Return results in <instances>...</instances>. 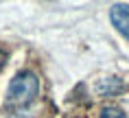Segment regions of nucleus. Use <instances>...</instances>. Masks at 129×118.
Returning a JSON list of instances; mask_svg holds the SVG:
<instances>
[{"label": "nucleus", "instance_id": "1", "mask_svg": "<svg viewBox=\"0 0 129 118\" xmlns=\"http://www.w3.org/2000/svg\"><path fill=\"white\" fill-rule=\"evenodd\" d=\"M40 94V79L33 72H18L7 90V107L11 109H22L31 105Z\"/></svg>", "mask_w": 129, "mask_h": 118}, {"label": "nucleus", "instance_id": "2", "mask_svg": "<svg viewBox=\"0 0 129 118\" xmlns=\"http://www.w3.org/2000/svg\"><path fill=\"white\" fill-rule=\"evenodd\" d=\"M109 18L116 31L129 40V5H114L109 9Z\"/></svg>", "mask_w": 129, "mask_h": 118}, {"label": "nucleus", "instance_id": "3", "mask_svg": "<svg viewBox=\"0 0 129 118\" xmlns=\"http://www.w3.org/2000/svg\"><path fill=\"white\" fill-rule=\"evenodd\" d=\"M101 118H127V114L120 109V107H114V105H109L105 109L101 111Z\"/></svg>", "mask_w": 129, "mask_h": 118}, {"label": "nucleus", "instance_id": "4", "mask_svg": "<svg viewBox=\"0 0 129 118\" xmlns=\"http://www.w3.org/2000/svg\"><path fill=\"white\" fill-rule=\"evenodd\" d=\"M5 61V53H2V50H0V63Z\"/></svg>", "mask_w": 129, "mask_h": 118}]
</instances>
